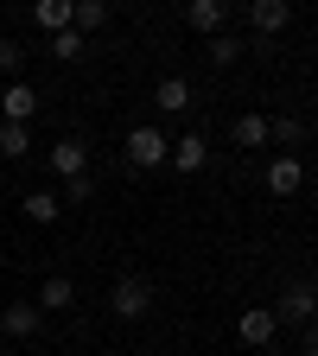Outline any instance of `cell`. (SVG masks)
I'll return each instance as SVG.
<instances>
[{
  "instance_id": "22",
  "label": "cell",
  "mask_w": 318,
  "mask_h": 356,
  "mask_svg": "<svg viewBox=\"0 0 318 356\" xmlns=\"http://www.w3.org/2000/svg\"><path fill=\"white\" fill-rule=\"evenodd\" d=\"M51 58H64V64L83 58V32H58V38H51Z\"/></svg>"
},
{
  "instance_id": "18",
  "label": "cell",
  "mask_w": 318,
  "mask_h": 356,
  "mask_svg": "<svg viewBox=\"0 0 318 356\" xmlns=\"http://www.w3.org/2000/svg\"><path fill=\"white\" fill-rule=\"evenodd\" d=\"M0 153H7V159H26V153H32V134L13 127V121H0Z\"/></svg>"
},
{
  "instance_id": "2",
  "label": "cell",
  "mask_w": 318,
  "mask_h": 356,
  "mask_svg": "<svg viewBox=\"0 0 318 356\" xmlns=\"http://www.w3.org/2000/svg\"><path fill=\"white\" fill-rule=\"evenodd\" d=\"M172 159V140L159 127H134L127 134V165H141V172H153V165H166Z\"/></svg>"
},
{
  "instance_id": "11",
  "label": "cell",
  "mask_w": 318,
  "mask_h": 356,
  "mask_svg": "<svg viewBox=\"0 0 318 356\" xmlns=\"http://www.w3.org/2000/svg\"><path fill=\"white\" fill-rule=\"evenodd\" d=\"M153 108H166V115H185V108H191V83H185V76H159V89H153Z\"/></svg>"
},
{
  "instance_id": "7",
  "label": "cell",
  "mask_w": 318,
  "mask_h": 356,
  "mask_svg": "<svg viewBox=\"0 0 318 356\" xmlns=\"http://www.w3.org/2000/svg\"><path fill=\"white\" fill-rule=\"evenodd\" d=\"M45 325V312L32 305V299H13V305H0V331H7V337H32Z\"/></svg>"
},
{
  "instance_id": "13",
  "label": "cell",
  "mask_w": 318,
  "mask_h": 356,
  "mask_svg": "<svg viewBox=\"0 0 318 356\" xmlns=\"http://www.w3.org/2000/svg\"><path fill=\"white\" fill-rule=\"evenodd\" d=\"M38 312H64V305H77V280H64V274H51L38 286V299H32Z\"/></svg>"
},
{
  "instance_id": "9",
  "label": "cell",
  "mask_w": 318,
  "mask_h": 356,
  "mask_svg": "<svg viewBox=\"0 0 318 356\" xmlns=\"http://www.w3.org/2000/svg\"><path fill=\"white\" fill-rule=\"evenodd\" d=\"M45 159H51V172H64V178H83V172H89V147H83V140H58Z\"/></svg>"
},
{
  "instance_id": "19",
  "label": "cell",
  "mask_w": 318,
  "mask_h": 356,
  "mask_svg": "<svg viewBox=\"0 0 318 356\" xmlns=\"http://www.w3.org/2000/svg\"><path fill=\"white\" fill-rule=\"evenodd\" d=\"M267 140H280V147H299V140H305V127H299L293 115H280V121H267Z\"/></svg>"
},
{
  "instance_id": "1",
  "label": "cell",
  "mask_w": 318,
  "mask_h": 356,
  "mask_svg": "<svg viewBox=\"0 0 318 356\" xmlns=\"http://www.w3.org/2000/svg\"><path fill=\"white\" fill-rule=\"evenodd\" d=\"M109 312H115V318H147V312H153V286L141 280V274H121L115 280V293H109Z\"/></svg>"
},
{
  "instance_id": "3",
  "label": "cell",
  "mask_w": 318,
  "mask_h": 356,
  "mask_svg": "<svg viewBox=\"0 0 318 356\" xmlns=\"http://www.w3.org/2000/svg\"><path fill=\"white\" fill-rule=\"evenodd\" d=\"M274 318H287V325H318V286L293 280V286L280 293V305H274Z\"/></svg>"
},
{
  "instance_id": "16",
  "label": "cell",
  "mask_w": 318,
  "mask_h": 356,
  "mask_svg": "<svg viewBox=\"0 0 318 356\" xmlns=\"http://www.w3.org/2000/svg\"><path fill=\"white\" fill-rule=\"evenodd\" d=\"M32 26H38V32H51V38H58V32H70V0H38Z\"/></svg>"
},
{
  "instance_id": "17",
  "label": "cell",
  "mask_w": 318,
  "mask_h": 356,
  "mask_svg": "<svg viewBox=\"0 0 318 356\" xmlns=\"http://www.w3.org/2000/svg\"><path fill=\"white\" fill-rule=\"evenodd\" d=\"M230 134H236V147H248V153H255V147H267V121H261V115H236V127H230Z\"/></svg>"
},
{
  "instance_id": "23",
  "label": "cell",
  "mask_w": 318,
  "mask_h": 356,
  "mask_svg": "<svg viewBox=\"0 0 318 356\" xmlns=\"http://www.w3.org/2000/svg\"><path fill=\"white\" fill-rule=\"evenodd\" d=\"M64 204H89V172L83 178H64Z\"/></svg>"
},
{
  "instance_id": "12",
  "label": "cell",
  "mask_w": 318,
  "mask_h": 356,
  "mask_svg": "<svg viewBox=\"0 0 318 356\" xmlns=\"http://www.w3.org/2000/svg\"><path fill=\"white\" fill-rule=\"evenodd\" d=\"M248 26L255 32H280V26H293V7H287V0H255V7H248Z\"/></svg>"
},
{
  "instance_id": "24",
  "label": "cell",
  "mask_w": 318,
  "mask_h": 356,
  "mask_svg": "<svg viewBox=\"0 0 318 356\" xmlns=\"http://www.w3.org/2000/svg\"><path fill=\"white\" fill-rule=\"evenodd\" d=\"M305 356H318V325H305Z\"/></svg>"
},
{
  "instance_id": "25",
  "label": "cell",
  "mask_w": 318,
  "mask_h": 356,
  "mask_svg": "<svg viewBox=\"0 0 318 356\" xmlns=\"http://www.w3.org/2000/svg\"><path fill=\"white\" fill-rule=\"evenodd\" d=\"M0 356H13V350H0Z\"/></svg>"
},
{
  "instance_id": "14",
  "label": "cell",
  "mask_w": 318,
  "mask_h": 356,
  "mask_svg": "<svg viewBox=\"0 0 318 356\" xmlns=\"http://www.w3.org/2000/svg\"><path fill=\"white\" fill-rule=\"evenodd\" d=\"M109 26V7H102V0H70V32H102Z\"/></svg>"
},
{
  "instance_id": "8",
  "label": "cell",
  "mask_w": 318,
  "mask_h": 356,
  "mask_svg": "<svg viewBox=\"0 0 318 356\" xmlns=\"http://www.w3.org/2000/svg\"><path fill=\"white\" fill-rule=\"evenodd\" d=\"M223 19H230V7H223V0H191V7H185V26H191V32H204V38H216V32H223Z\"/></svg>"
},
{
  "instance_id": "20",
  "label": "cell",
  "mask_w": 318,
  "mask_h": 356,
  "mask_svg": "<svg viewBox=\"0 0 318 356\" xmlns=\"http://www.w3.org/2000/svg\"><path fill=\"white\" fill-rule=\"evenodd\" d=\"M236 58H242V38L216 32V38H210V64H236Z\"/></svg>"
},
{
  "instance_id": "6",
  "label": "cell",
  "mask_w": 318,
  "mask_h": 356,
  "mask_svg": "<svg viewBox=\"0 0 318 356\" xmlns=\"http://www.w3.org/2000/svg\"><path fill=\"white\" fill-rule=\"evenodd\" d=\"M0 115H7L13 127H26L38 115V89L32 83H7V89H0Z\"/></svg>"
},
{
  "instance_id": "10",
  "label": "cell",
  "mask_w": 318,
  "mask_h": 356,
  "mask_svg": "<svg viewBox=\"0 0 318 356\" xmlns=\"http://www.w3.org/2000/svg\"><path fill=\"white\" fill-rule=\"evenodd\" d=\"M172 165H178V172H204V165H210V140H204V134L172 140Z\"/></svg>"
},
{
  "instance_id": "5",
  "label": "cell",
  "mask_w": 318,
  "mask_h": 356,
  "mask_svg": "<svg viewBox=\"0 0 318 356\" xmlns=\"http://www.w3.org/2000/svg\"><path fill=\"white\" fill-rule=\"evenodd\" d=\"M274 331H280V318H274V305H248L242 318H236V337H242L248 350H261V343H274Z\"/></svg>"
},
{
  "instance_id": "21",
  "label": "cell",
  "mask_w": 318,
  "mask_h": 356,
  "mask_svg": "<svg viewBox=\"0 0 318 356\" xmlns=\"http://www.w3.org/2000/svg\"><path fill=\"white\" fill-rule=\"evenodd\" d=\"M19 64H26V44L19 38H0V76H19Z\"/></svg>"
},
{
  "instance_id": "15",
  "label": "cell",
  "mask_w": 318,
  "mask_h": 356,
  "mask_svg": "<svg viewBox=\"0 0 318 356\" xmlns=\"http://www.w3.org/2000/svg\"><path fill=\"white\" fill-rule=\"evenodd\" d=\"M19 210H26L32 222H58V216H64V197H58V191H26Z\"/></svg>"
},
{
  "instance_id": "4",
  "label": "cell",
  "mask_w": 318,
  "mask_h": 356,
  "mask_svg": "<svg viewBox=\"0 0 318 356\" xmlns=\"http://www.w3.org/2000/svg\"><path fill=\"white\" fill-rule=\"evenodd\" d=\"M305 185V159L299 153H274V159H267V191H274V197H293Z\"/></svg>"
}]
</instances>
